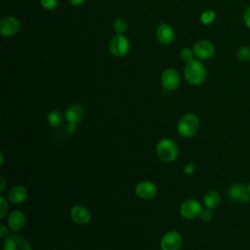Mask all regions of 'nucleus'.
<instances>
[{
    "label": "nucleus",
    "mask_w": 250,
    "mask_h": 250,
    "mask_svg": "<svg viewBox=\"0 0 250 250\" xmlns=\"http://www.w3.org/2000/svg\"><path fill=\"white\" fill-rule=\"evenodd\" d=\"M184 75L186 80L193 86L202 84L207 75L205 65L198 60H192L186 63L184 68Z\"/></svg>",
    "instance_id": "nucleus-1"
},
{
    "label": "nucleus",
    "mask_w": 250,
    "mask_h": 250,
    "mask_svg": "<svg viewBox=\"0 0 250 250\" xmlns=\"http://www.w3.org/2000/svg\"><path fill=\"white\" fill-rule=\"evenodd\" d=\"M155 151L160 160L164 162H173L179 155V149L176 143L170 139H161L155 147Z\"/></svg>",
    "instance_id": "nucleus-2"
},
{
    "label": "nucleus",
    "mask_w": 250,
    "mask_h": 250,
    "mask_svg": "<svg viewBox=\"0 0 250 250\" xmlns=\"http://www.w3.org/2000/svg\"><path fill=\"white\" fill-rule=\"evenodd\" d=\"M199 128V119L193 113H186L177 123V131L183 138L192 137Z\"/></svg>",
    "instance_id": "nucleus-3"
},
{
    "label": "nucleus",
    "mask_w": 250,
    "mask_h": 250,
    "mask_svg": "<svg viewBox=\"0 0 250 250\" xmlns=\"http://www.w3.org/2000/svg\"><path fill=\"white\" fill-rule=\"evenodd\" d=\"M109 52L114 57H124L128 54L130 49V43L124 34H116L113 36L108 43Z\"/></svg>",
    "instance_id": "nucleus-4"
},
{
    "label": "nucleus",
    "mask_w": 250,
    "mask_h": 250,
    "mask_svg": "<svg viewBox=\"0 0 250 250\" xmlns=\"http://www.w3.org/2000/svg\"><path fill=\"white\" fill-rule=\"evenodd\" d=\"M202 211V206L199 201L194 198H188L180 205V214L187 220H192L199 217Z\"/></svg>",
    "instance_id": "nucleus-5"
},
{
    "label": "nucleus",
    "mask_w": 250,
    "mask_h": 250,
    "mask_svg": "<svg viewBox=\"0 0 250 250\" xmlns=\"http://www.w3.org/2000/svg\"><path fill=\"white\" fill-rule=\"evenodd\" d=\"M183 243V237L180 232L170 230L166 232L160 240L161 250H179Z\"/></svg>",
    "instance_id": "nucleus-6"
},
{
    "label": "nucleus",
    "mask_w": 250,
    "mask_h": 250,
    "mask_svg": "<svg viewBox=\"0 0 250 250\" xmlns=\"http://www.w3.org/2000/svg\"><path fill=\"white\" fill-rule=\"evenodd\" d=\"M193 53L194 56L200 60H208L212 58L215 54V46L214 44L206 39L198 40L193 45Z\"/></svg>",
    "instance_id": "nucleus-7"
},
{
    "label": "nucleus",
    "mask_w": 250,
    "mask_h": 250,
    "mask_svg": "<svg viewBox=\"0 0 250 250\" xmlns=\"http://www.w3.org/2000/svg\"><path fill=\"white\" fill-rule=\"evenodd\" d=\"M20 29V21L16 17L5 16L0 21V33L2 36L11 37Z\"/></svg>",
    "instance_id": "nucleus-8"
},
{
    "label": "nucleus",
    "mask_w": 250,
    "mask_h": 250,
    "mask_svg": "<svg viewBox=\"0 0 250 250\" xmlns=\"http://www.w3.org/2000/svg\"><path fill=\"white\" fill-rule=\"evenodd\" d=\"M3 250H32V247L23 236L13 234L5 239Z\"/></svg>",
    "instance_id": "nucleus-9"
},
{
    "label": "nucleus",
    "mask_w": 250,
    "mask_h": 250,
    "mask_svg": "<svg viewBox=\"0 0 250 250\" xmlns=\"http://www.w3.org/2000/svg\"><path fill=\"white\" fill-rule=\"evenodd\" d=\"M161 85L167 91H175L180 85V76L174 68H167L161 73Z\"/></svg>",
    "instance_id": "nucleus-10"
},
{
    "label": "nucleus",
    "mask_w": 250,
    "mask_h": 250,
    "mask_svg": "<svg viewBox=\"0 0 250 250\" xmlns=\"http://www.w3.org/2000/svg\"><path fill=\"white\" fill-rule=\"evenodd\" d=\"M135 193L142 199H151L157 193V187L153 182L142 181L136 185Z\"/></svg>",
    "instance_id": "nucleus-11"
},
{
    "label": "nucleus",
    "mask_w": 250,
    "mask_h": 250,
    "mask_svg": "<svg viewBox=\"0 0 250 250\" xmlns=\"http://www.w3.org/2000/svg\"><path fill=\"white\" fill-rule=\"evenodd\" d=\"M228 195L233 201H241V202L250 201V193H249L248 188L242 183H235L231 185L229 188Z\"/></svg>",
    "instance_id": "nucleus-12"
},
{
    "label": "nucleus",
    "mask_w": 250,
    "mask_h": 250,
    "mask_svg": "<svg viewBox=\"0 0 250 250\" xmlns=\"http://www.w3.org/2000/svg\"><path fill=\"white\" fill-rule=\"evenodd\" d=\"M70 218L78 225H85L91 221V213L86 206L76 204L70 210Z\"/></svg>",
    "instance_id": "nucleus-13"
},
{
    "label": "nucleus",
    "mask_w": 250,
    "mask_h": 250,
    "mask_svg": "<svg viewBox=\"0 0 250 250\" xmlns=\"http://www.w3.org/2000/svg\"><path fill=\"white\" fill-rule=\"evenodd\" d=\"M156 38L163 45H169L174 41V28L168 23H161L156 29Z\"/></svg>",
    "instance_id": "nucleus-14"
},
{
    "label": "nucleus",
    "mask_w": 250,
    "mask_h": 250,
    "mask_svg": "<svg viewBox=\"0 0 250 250\" xmlns=\"http://www.w3.org/2000/svg\"><path fill=\"white\" fill-rule=\"evenodd\" d=\"M8 227L12 231L21 230L25 223V215L21 210H14L8 216Z\"/></svg>",
    "instance_id": "nucleus-15"
},
{
    "label": "nucleus",
    "mask_w": 250,
    "mask_h": 250,
    "mask_svg": "<svg viewBox=\"0 0 250 250\" xmlns=\"http://www.w3.org/2000/svg\"><path fill=\"white\" fill-rule=\"evenodd\" d=\"M26 197H27V190L23 186H21V185L14 186L8 193V200L15 204L22 203L26 199Z\"/></svg>",
    "instance_id": "nucleus-16"
},
{
    "label": "nucleus",
    "mask_w": 250,
    "mask_h": 250,
    "mask_svg": "<svg viewBox=\"0 0 250 250\" xmlns=\"http://www.w3.org/2000/svg\"><path fill=\"white\" fill-rule=\"evenodd\" d=\"M65 119L67 122L79 123L84 116V109L80 104H72L65 110Z\"/></svg>",
    "instance_id": "nucleus-17"
},
{
    "label": "nucleus",
    "mask_w": 250,
    "mask_h": 250,
    "mask_svg": "<svg viewBox=\"0 0 250 250\" xmlns=\"http://www.w3.org/2000/svg\"><path fill=\"white\" fill-rule=\"evenodd\" d=\"M221 202V195L217 190H208L203 196V204L208 209H216Z\"/></svg>",
    "instance_id": "nucleus-18"
},
{
    "label": "nucleus",
    "mask_w": 250,
    "mask_h": 250,
    "mask_svg": "<svg viewBox=\"0 0 250 250\" xmlns=\"http://www.w3.org/2000/svg\"><path fill=\"white\" fill-rule=\"evenodd\" d=\"M47 121L53 128H59L63 123V115L59 110H52L47 115Z\"/></svg>",
    "instance_id": "nucleus-19"
},
{
    "label": "nucleus",
    "mask_w": 250,
    "mask_h": 250,
    "mask_svg": "<svg viewBox=\"0 0 250 250\" xmlns=\"http://www.w3.org/2000/svg\"><path fill=\"white\" fill-rule=\"evenodd\" d=\"M235 57L239 62H246L250 61V46L243 45L239 47L235 52Z\"/></svg>",
    "instance_id": "nucleus-20"
},
{
    "label": "nucleus",
    "mask_w": 250,
    "mask_h": 250,
    "mask_svg": "<svg viewBox=\"0 0 250 250\" xmlns=\"http://www.w3.org/2000/svg\"><path fill=\"white\" fill-rule=\"evenodd\" d=\"M128 28V22L123 18H118L113 21V29L116 34H124Z\"/></svg>",
    "instance_id": "nucleus-21"
},
{
    "label": "nucleus",
    "mask_w": 250,
    "mask_h": 250,
    "mask_svg": "<svg viewBox=\"0 0 250 250\" xmlns=\"http://www.w3.org/2000/svg\"><path fill=\"white\" fill-rule=\"evenodd\" d=\"M216 19V13L213 10H207L200 15V21L203 24H210Z\"/></svg>",
    "instance_id": "nucleus-22"
},
{
    "label": "nucleus",
    "mask_w": 250,
    "mask_h": 250,
    "mask_svg": "<svg viewBox=\"0 0 250 250\" xmlns=\"http://www.w3.org/2000/svg\"><path fill=\"white\" fill-rule=\"evenodd\" d=\"M8 209H9L8 200L3 195H1L0 196V219L3 220L6 217Z\"/></svg>",
    "instance_id": "nucleus-23"
},
{
    "label": "nucleus",
    "mask_w": 250,
    "mask_h": 250,
    "mask_svg": "<svg viewBox=\"0 0 250 250\" xmlns=\"http://www.w3.org/2000/svg\"><path fill=\"white\" fill-rule=\"evenodd\" d=\"M193 56H194L193 50H191L189 48H184L181 51V58L186 62H188L192 61L193 60Z\"/></svg>",
    "instance_id": "nucleus-24"
},
{
    "label": "nucleus",
    "mask_w": 250,
    "mask_h": 250,
    "mask_svg": "<svg viewBox=\"0 0 250 250\" xmlns=\"http://www.w3.org/2000/svg\"><path fill=\"white\" fill-rule=\"evenodd\" d=\"M41 6L45 10H54L58 5V0H39Z\"/></svg>",
    "instance_id": "nucleus-25"
},
{
    "label": "nucleus",
    "mask_w": 250,
    "mask_h": 250,
    "mask_svg": "<svg viewBox=\"0 0 250 250\" xmlns=\"http://www.w3.org/2000/svg\"><path fill=\"white\" fill-rule=\"evenodd\" d=\"M199 217L204 222H210L212 220V218H213V214H212L211 209H208V208L202 209Z\"/></svg>",
    "instance_id": "nucleus-26"
},
{
    "label": "nucleus",
    "mask_w": 250,
    "mask_h": 250,
    "mask_svg": "<svg viewBox=\"0 0 250 250\" xmlns=\"http://www.w3.org/2000/svg\"><path fill=\"white\" fill-rule=\"evenodd\" d=\"M242 21H243V23L244 25L250 29V6L246 7L245 10L243 11V14H242Z\"/></svg>",
    "instance_id": "nucleus-27"
},
{
    "label": "nucleus",
    "mask_w": 250,
    "mask_h": 250,
    "mask_svg": "<svg viewBox=\"0 0 250 250\" xmlns=\"http://www.w3.org/2000/svg\"><path fill=\"white\" fill-rule=\"evenodd\" d=\"M194 170H195V165H194V163H193L192 161L188 162V163L185 165V167H184V173H185L186 175H188V176L192 175V174L194 173Z\"/></svg>",
    "instance_id": "nucleus-28"
},
{
    "label": "nucleus",
    "mask_w": 250,
    "mask_h": 250,
    "mask_svg": "<svg viewBox=\"0 0 250 250\" xmlns=\"http://www.w3.org/2000/svg\"><path fill=\"white\" fill-rule=\"evenodd\" d=\"M9 230H10V228H9V227H7V226L1 224V225H0V236H1V238L6 239L7 237H9V236H10Z\"/></svg>",
    "instance_id": "nucleus-29"
},
{
    "label": "nucleus",
    "mask_w": 250,
    "mask_h": 250,
    "mask_svg": "<svg viewBox=\"0 0 250 250\" xmlns=\"http://www.w3.org/2000/svg\"><path fill=\"white\" fill-rule=\"evenodd\" d=\"M65 131L69 134H72L76 131V123L73 122H67L66 126H65Z\"/></svg>",
    "instance_id": "nucleus-30"
},
{
    "label": "nucleus",
    "mask_w": 250,
    "mask_h": 250,
    "mask_svg": "<svg viewBox=\"0 0 250 250\" xmlns=\"http://www.w3.org/2000/svg\"><path fill=\"white\" fill-rule=\"evenodd\" d=\"M6 188V181L4 177H0V191H4Z\"/></svg>",
    "instance_id": "nucleus-31"
},
{
    "label": "nucleus",
    "mask_w": 250,
    "mask_h": 250,
    "mask_svg": "<svg viewBox=\"0 0 250 250\" xmlns=\"http://www.w3.org/2000/svg\"><path fill=\"white\" fill-rule=\"evenodd\" d=\"M84 1H85V0H69V3H70L71 5H73V6H79V5L83 4Z\"/></svg>",
    "instance_id": "nucleus-32"
},
{
    "label": "nucleus",
    "mask_w": 250,
    "mask_h": 250,
    "mask_svg": "<svg viewBox=\"0 0 250 250\" xmlns=\"http://www.w3.org/2000/svg\"><path fill=\"white\" fill-rule=\"evenodd\" d=\"M0 155H1V160H0V165L2 166L3 165V162H4V155H3V152L1 151V153H0Z\"/></svg>",
    "instance_id": "nucleus-33"
},
{
    "label": "nucleus",
    "mask_w": 250,
    "mask_h": 250,
    "mask_svg": "<svg viewBox=\"0 0 250 250\" xmlns=\"http://www.w3.org/2000/svg\"><path fill=\"white\" fill-rule=\"evenodd\" d=\"M247 188H248V190H249V193H250V182H249V184H248Z\"/></svg>",
    "instance_id": "nucleus-34"
}]
</instances>
